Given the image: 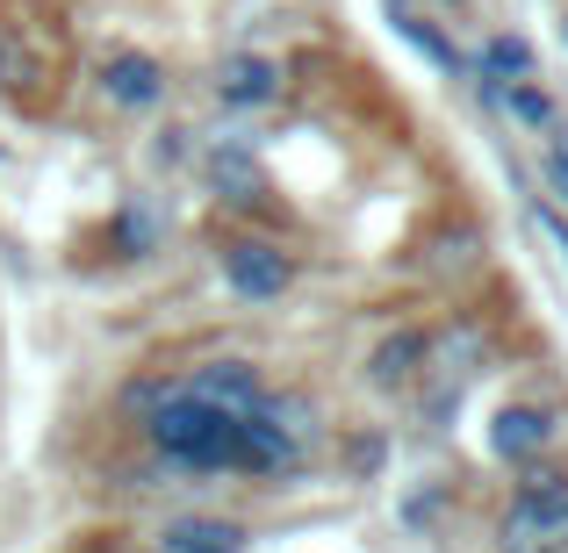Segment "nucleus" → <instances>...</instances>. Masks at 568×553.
<instances>
[{
    "instance_id": "6e6552de",
    "label": "nucleus",
    "mask_w": 568,
    "mask_h": 553,
    "mask_svg": "<svg viewBox=\"0 0 568 553\" xmlns=\"http://www.w3.org/2000/svg\"><path fill=\"white\" fill-rule=\"evenodd\" d=\"M417 367H425V331H396V338H382V346H375L367 381H375V388H403Z\"/></svg>"
},
{
    "instance_id": "1a4fd4ad",
    "label": "nucleus",
    "mask_w": 568,
    "mask_h": 553,
    "mask_svg": "<svg viewBox=\"0 0 568 553\" xmlns=\"http://www.w3.org/2000/svg\"><path fill=\"white\" fill-rule=\"evenodd\" d=\"M209 181L231 194V202H260V194H266L260 158H245V152H216V158H209Z\"/></svg>"
},
{
    "instance_id": "39448f33",
    "label": "nucleus",
    "mask_w": 568,
    "mask_h": 553,
    "mask_svg": "<svg viewBox=\"0 0 568 553\" xmlns=\"http://www.w3.org/2000/svg\"><path fill=\"white\" fill-rule=\"evenodd\" d=\"M216 101L223 109H266V101H281V65L260 51H237L216 65Z\"/></svg>"
},
{
    "instance_id": "20e7f679",
    "label": "nucleus",
    "mask_w": 568,
    "mask_h": 553,
    "mask_svg": "<svg viewBox=\"0 0 568 553\" xmlns=\"http://www.w3.org/2000/svg\"><path fill=\"white\" fill-rule=\"evenodd\" d=\"M181 388H187V396H202V402H216V410H237V417H252L266 402V381H260V367H252V360H209Z\"/></svg>"
},
{
    "instance_id": "f03ea898",
    "label": "nucleus",
    "mask_w": 568,
    "mask_h": 553,
    "mask_svg": "<svg viewBox=\"0 0 568 553\" xmlns=\"http://www.w3.org/2000/svg\"><path fill=\"white\" fill-rule=\"evenodd\" d=\"M223 280H231L245 303H281L295 280V259L281 245H266V237H231L223 245Z\"/></svg>"
},
{
    "instance_id": "9d476101",
    "label": "nucleus",
    "mask_w": 568,
    "mask_h": 553,
    "mask_svg": "<svg viewBox=\"0 0 568 553\" xmlns=\"http://www.w3.org/2000/svg\"><path fill=\"white\" fill-rule=\"evenodd\" d=\"M483 80H489V86L532 80V43H526V37H489V43H483Z\"/></svg>"
},
{
    "instance_id": "f8f14e48",
    "label": "nucleus",
    "mask_w": 568,
    "mask_h": 553,
    "mask_svg": "<svg viewBox=\"0 0 568 553\" xmlns=\"http://www.w3.org/2000/svg\"><path fill=\"white\" fill-rule=\"evenodd\" d=\"M497 101H504V109H511L526 130H547V123H555V101H547L532 80H511V86H497Z\"/></svg>"
},
{
    "instance_id": "423d86ee",
    "label": "nucleus",
    "mask_w": 568,
    "mask_h": 553,
    "mask_svg": "<svg viewBox=\"0 0 568 553\" xmlns=\"http://www.w3.org/2000/svg\"><path fill=\"white\" fill-rule=\"evenodd\" d=\"M489 446H497V460H540L555 446V417L540 402H504L489 424Z\"/></svg>"
},
{
    "instance_id": "9b49d317",
    "label": "nucleus",
    "mask_w": 568,
    "mask_h": 553,
    "mask_svg": "<svg viewBox=\"0 0 568 553\" xmlns=\"http://www.w3.org/2000/svg\"><path fill=\"white\" fill-rule=\"evenodd\" d=\"M396 29H403V37H410V43H417V51H425V58H432V65H439V72H446V80H460V51H454V43H446V37H439V29H432V22H425V14H396Z\"/></svg>"
},
{
    "instance_id": "ddd939ff",
    "label": "nucleus",
    "mask_w": 568,
    "mask_h": 553,
    "mask_svg": "<svg viewBox=\"0 0 568 553\" xmlns=\"http://www.w3.org/2000/svg\"><path fill=\"white\" fill-rule=\"evenodd\" d=\"M547 187H555L561 202H568V137H555V144H547Z\"/></svg>"
},
{
    "instance_id": "f257e3e1",
    "label": "nucleus",
    "mask_w": 568,
    "mask_h": 553,
    "mask_svg": "<svg viewBox=\"0 0 568 553\" xmlns=\"http://www.w3.org/2000/svg\"><path fill=\"white\" fill-rule=\"evenodd\" d=\"M511 553H568V474H532L504 511Z\"/></svg>"
},
{
    "instance_id": "0eeeda50",
    "label": "nucleus",
    "mask_w": 568,
    "mask_h": 553,
    "mask_svg": "<svg viewBox=\"0 0 568 553\" xmlns=\"http://www.w3.org/2000/svg\"><path fill=\"white\" fill-rule=\"evenodd\" d=\"M159 553H245V525H231V518H181V525H166Z\"/></svg>"
},
{
    "instance_id": "4468645a",
    "label": "nucleus",
    "mask_w": 568,
    "mask_h": 553,
    "mask_svg": "<svg viewBox=\"0 0 568 553\" xmlns=\"http://www.w3.org/2000/svg\"><path fill=\"white\" fill-rule=\"evenodd\" d=\"M561 29H568V22H561Z\"/></svg>"
},
{
    "instance_id": "7ed1b4c3",
    "label": "nucleus",
    "mask_w": 568,
    "mask_h": 553,
    "mask_svg": "<svg viewBox=\"0 0 568 553\" xmlns=\"http://www.w3.org/2000/svg\"><path fill=\"white\" fill-rule=\"evenodd\" d=\"M101 94L115 109H159L166 101V65L152 51H109L101 58Z\"/></svg>"
}]
</instances>
